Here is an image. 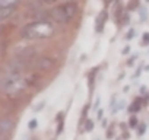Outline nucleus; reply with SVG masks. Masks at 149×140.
Here are the masks:
<instances>
[{
  "mask_svg": "<svg viewBox=\"0 0 149 140\" xmlns=\"http://www.w3.org/2000/svg\"><path fill=\"white\" fill-rule=\"evenodd\" d=\"M44 2H48L50 3V2H53V0H44Z\"/></svg>",
  "mask_w": 149,
  "mask_h": 140,
  "instance_id": "nucleus-15",
  "label": "nucleus"
},
{
  "mask_svg": "<svg viewBox=\"0 0 149 140\" xmlns=\"http://www.w3.org/2000/svg\"><path fill=\"white\" fill-rule=\"evenodd\" d=\"M13 13H15V6H12V8H0V22L9 19Z\"/></svg>",
  "mask_w": 149,
  "mask_h": 140,
  "instance_id": "nucleus-5",
  "label": "nucleus"
},
{
  "mask_svg": "<svg viewBox=\"0 0 149 140\" xmlns=\"http://www.w3.org/2000/svg\"><path fill=\"white\" fill-rule=\"evenodd\" d=\"M137 133L139 134H143L145 133V125H140V130H137Z\"/></svg>",
  "mask_w": 149,
  "mask_h": 140,
  "instance_id": "nucleus-13",
  "label": "nucleus"
},
{
  "mask_svg": "<svg viewBox=\"0 0 149 140\" xmlns=\"http://www.w3.org/2000/svg\"><path fill=\"white\" fill-rule=\"evenodd\" d=\"M35 127H37V120H32L29 123V128H35Z\"/></svg>",
  "mask_w": 149,
  "mask_h": 140,
  "instance_id": "nucleus-12",
  "label": "nucleus"
},
{
  "mask_svg": "<svg viewBox=\"0 0 149 140\" xmlns=\"http://www.w3.org/2000/svg\"><path fill=\"white\" fill-rule=\"evenodd\" d=\"M54 34V25L48 21H35L22 28V38L25 40H42L50 38Z\"/></svg>",
  "mask_w": 149,
  "mask_h": 140,
  "instance_id": "nucleus-1",
  "label": "nucleus"
},
{
  "mask_svg": "<svg viewBox=\"0 0 149 140\" xmlns=\"http://www.w3.org/2000/svg\"><path fill=\"white\" fill-rule=\"evenodd\" d=\"M137 125V118L136 117H132L130 118V127H136Z\"/></svg>",
  "mask_w": 149,
  "mask_h": 140,
  "instance_id": "nucleus-10",
  "label": "nucleus"
},
{
  "mask_svg": "<svg viewBox=\"0 0 149 140\" xmlns=\"http://www.w3.org/2000/svg\"><path fill=\"white\" fill-rule=\"evenodd\" d=\"M15 123L12 118H2L0 120V139H5L6 136H9V133L13 130Z\"/></svg>",
  "mask_w": 149,
  "mask_h": 140,
  "instance_id": "nucleus-3",
  "label": "nucleus"
},
{
  "mask_svg": "<svg viewBox=\"0 0 149 140\" xmlns=\"http://www.w3.org/2000/svg\"><path fill=\"white\" fill-rule=\"evenodd\" d=\"M105 21H107V12L102 10V12L98 15V18H97V26H95L97 32H101V31L104 29V24H105Z\"/></svg>",
  "mask_w": 149,
  "mask_h": 140,
  "instance_id": "nucleus-6",
  "label": "nucleus"
},
{
  "mask_svg": "<svg viewBox=\"0 0 149 140\" xmlns=\"http://www.w3.org/2000/svg\"><path fill=\"white\" fill-rule=\"evenodd\" d=\"M127 38H129V40H130V38H133V29H132V31L129 32V35H127Z\"/></svg>",
  "mask_w": 149,
  "mask_h": 140,
  "instance_id": "nucleus-14",
  "label": "nucleus"
},
{
  "mask_svg": "<svg viewBox=\"0 0 149 140\" xmlns=\"http://www.w3.org/2000/svg\"><path fill=\"white\" fill-rule=\"evenodd\" d=\"M53 66H54V60L50 58V57H41L35 63V69L37 70H50Z\"/></svg>",
  "mask_w": 149,
  "mask_h": 140,
  "instance_id": "nucleus-4",
  "label": "nucleus"
},
{
  "mask_svg": "<svg viewBox=\"0 0 149 140\" xmlns=\"http://www.w3.org/2000/svg\"><path fill=\"white\" fill-rule=\"evenodd\" d=\"M92 128H94V123H92L91 120H88L86 124H85V130H86V131H91Z\"/></svg>",
  "mask_w": 149,
  "mask_h": 140,
  "instance_id": "nucleus-9",
  "label": "nucleus"
},
{
  "mask_svg": "<svg viewBox=\"0 0 149 140\" xmlns=\"http://www.w3.org/2000/svg\"><path fill=\"white\" fill-rule=\"evenodd\" d=\"M143 44H149V32L143 34Z\"/></svg>",
  "mask_w": 149,
  "mask_h": 140,
  "instance_id": "nucleus-11",
  "label": "nucleus"
},
{
  "mask_svg": "<svg viewBox=\"0 0 149 140\" xmlns=\"http://www.w3.org/2000/svg\"><path fill=\"white\" fill-rule=\"evenodd\" d=\"M66 2H73V0H66Z\"/></svg>",
  "mask_w": 149,
  "mask_h": 140,
  "instance_id": "nucleus-17",
  "label": "nucleus"
},
{
  "mask_svg": "<svg viewBox=\"0 0 149 140\" xmlns=\"http://www.w3.org/2000/svg\"><path fill=\"white\" fill-rule=\"evenodd\" d=\"M19 0H0V8H12L18 5Z\"/></svg>",
  "mask_w": 149,
  "mask_h": 140,
  "instance_id": "nucleus-7",
  "label": "nucleus"
},
{
  "mask_svg": "<svg viewBox=\"0 0 149 140\" xmlns=\"http://www.w3.org/2000/svg\"><path fill=\"white\" fill-rule=\"evenodd\" d=\"M79 6L74 2H66L60 6H56L50 12V18L58 24H69L74 16L78 15Z\"/></svg>",
  "mask_w": 149,
  "mask_h": 140,
  "instance_id": "nucleus-2",
  "label": "nucleus"
},
{
  "mask_svg": "<svg viewBox=\"0 0 149 140\" xmlns=\"http://www.w3.org/2000/svg\"><path fill=\"white\" fill-rule=\"evenodd\" d=\"M139 108H140V101H136V102L132 104V107H129V111L130 112H136V111H139Z\"/></svg>",
  "mask_w": 149,
  "mask_h": 140,
  "instance_id": "nucleus-8",
  "label": "nucleus"
},
{
  "mask_svg": "<svg viewBox=\"0 0 149 140\" xmlns=\"http://www.w3.org/2000/svg\"><path fill=\"white\" fill-rule=\"evenodd\" d=\"M105 2H107V3H110V2H113V0H105Z\"/></svg>",
  "mask_w": 149,
  "mask_h": 140,
  "instance_id": "nucleus-16",
  "label": "nucleus"
},
{
  "mask_svg": "<svg viewBox=\"0 0 149 140\" xmlns=\"http://www.w3.org/2000/svg\"><path fill=\"white\" fill-rule=\"evenodd\" d=\"M148 2H149V0H148Z\"/></svg>",
  "mask_w": 149,
  "mask_h": 140,
  "instance_id": "nucleus-18",
  "label": "nucleus"
}]
</instances>
